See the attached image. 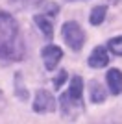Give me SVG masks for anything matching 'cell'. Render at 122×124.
<instances>
[{"label": "cell", "mask_w": 122, "mask_h": 124, "mask_svg": "<svg viewBox=\"0 0 122 124\" xmlns=\"http://www.w3.org/2000/svg\"><path fill=\"white\" fill-rule=\"evenodd\" d=\"M0 57L9 61H20L24 57V43L19 24L9 13L0 9Z\"/></svg>", "instance_id": "6da1fadb"}, {"label": "cell", "mask_w": 122, "mask_h": 124, "mask_svg": "<svg viewBox=\"0 0 122 124\" xmlns=\"http://www.w3.org/2000/svg\"><path fill=\"white\" fill-rule=\"evenodd\" d=\"M63 37L72 50H81L83 43H85V33L78 22H65L63 24Z\"/></svg>", "instance_id": "7a4b0ae2"}, {"label": "cell", "mask_w": 122, "mask_h": 124, "mask_svg": "<svg viewBox=\"0 0 122 124\" xmlns=\"http://www.w3.org/2000/svg\"><path fill=\"white\" fill-rule=\"evenodd\" d=\"M33 109L37 113H48L56 109V98L52 96L48 91H37L35 94V102H33Z\"/></svg>", "instance_id": "3957f363"}, {"label": "cell", "mask_w": 122, "mask_h": 124, "mask_svg": "<svg viewBox=\"0 0 122 124\" xmlns=\"http://www.w3.org/2000/svg\"><path fill=\"white\" fill-rule=\"evenodd\" d=\"M41 56H43V61H45V67L48 70H54L57 67V63L61 61L63 57V50L59 46H54V45H46L43 50H41Z\"/></svg>", "instance_id": "277c9868"}, {"label": "cell", "mask_w": 122, "mask_h": 124, "mask_svg": "<svg viewBox=\"0 0 122 124\" xmlns=\"http://www.w3.org/2000/svg\"><path fill=\"white\" fill-rule=\"evenodd\" d=\"M107 63H109V57H107V52L104 46H96L94 50H92L91 57H89V65L94 69H102L106 67Z\"/></svg>", "instance_id": "5b68a950"}, {"label": "cell", "mask_w": 122, "mask_h": 124, "mask_svg": "<svg viewBox=\"0 0 122 124\" xmlns=\"http://www.w3.org/2000/svg\"><path fill=\"white\" fill-rule=\"evenodd\" d=\"M107 85H109V91L113 94L122 93V72L118 69H111L107 72Z\"/></svg>", "instance_id": "8992f818"}, {"label": "cell", "mask_w": 122, "mask_h": 124, "mask_svg": "<svg viewBox=\"0 0 122 124\" xmlns=\"http://www.w3.org/2000/svg\"><path fill=\"white\" fill-rule=\"evenodd\" d=\"M81 93H83V80L80 76H74L70 82V89H69V98L76 100V102H81Z\"/></svg>", "instance_id": "52a82bcc"}, {"label": "cell", "mask_w": 122, "mask_h": 124, "mask_svg": "<svg viewBox=\"0 0 122 124\" xmlns=\"http://www.w3.org/2000/svg\"><path fill=\"white\" fill-rule=\"evenodd\" d=\"M33 21H35V24L39 26V30L45 33V37L50 41L52 37H54V28H52V22L48 21L45 15H35V19H33Z\"/></svg>", "instance_id": "ba28073f"}, {"label": "cell", "mask_w": 122, "mask_h": 124, "mask_svg": "<svg viewBox=\"0 0 122 124\" xmlns=\"http://www.w3.org/2000/svg\"><path fill=\"white\" fill-rule=\"evenodd\" d=\"M106 11H107V8L106 6H96L94 9L91 11V17H89V21H91V24H102V21L106 19Z\"/></svg>", "instance_id": "9c48e42d"}, {"label": "cell", "mask_w": 122, "mask_h": 124, "mask_svg": "<svg viewBox=\"0 0 122 124\" xmlns=\"http://www.w3.org/2000/svg\"><path fill=\"white\" fill-rule=\"evenodd\" d=\"M91 100L94 104H100V102H104L106 100V91L98 85L96 82H92L91 83Z\"/></svg>", "instance_id": "30bf717a"}, {"label": "cell", "mask_w": 122, "mask_h": 124, "mask_svg": "<svg viewBox=\"0 0 122 124\" xmlns=\"http://www.w3.org/2000/svg\"><path fill=\"white\" fill-rule=\"evenodd\" d=\"M107 46L115 56H122V37H113L111 41L107 43Z\"/></svg>", "instance_id": "8fae6325"}, {"label": "cell", "mask_w": 122, "mask_h": 124, "mask_svg": "<svg viewBox=\"0 0 122 124\" xmlns=\"http://www.w3.org/2000/svg\"><path fill=\"white\" fill-rule=\"evenodd\" d=\"M65 80H67V70H59V74L54 78V85H56V87H61Z\"/></svg>", "instance_id": "7c38bea8"}, {"label": "cell", "mask_w": 122, "mask_h": 124, "mask_svg": "<svg viewBox=\"0 0 122 124\" xmlns=\"http://www.w3.org/2000/svg\"><path fill=\"white\" fill-rule=\"evenodd\" d=\"M39 6L46 8L50 15H57V6H56V4H52V2H39Z\"/></svg>", "instance_id": "4fadbf2b"}]
</instances>
